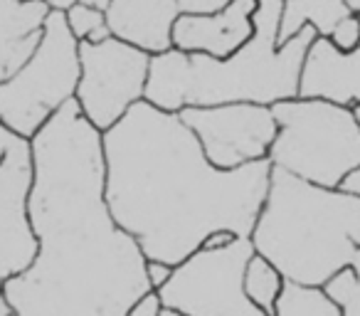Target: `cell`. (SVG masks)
Wrapping results in <instances>:
<instances>
[{
    "label": "cell",
    "instance_id": "7c38bea8",
    "mask_svg": "<svg viewBox=\"0 0 360 316\" xmlns=\"http://www.w3.org/2000/svg\"><path fill=\"white\" fill-rule=\"evenodd\" d=\"M299 96L345 109L360 106V45L353 52H343L328 37H316L301 67Z\"/></svg>",
    "mask_w": 360,
    "mask_h": 316
},
{
    "label": "cell",
    "instance_id": "f546056e",
    "mask_svg": "<svg viewBox=\"0 0 360 316\" xmlns=\"http://www.w3.org/2000/svg\"><path fill=\"white\" fill-rule=\"evenodd\" d=\"M353 111H355V119H358V124H360V106H355Z\"/></svg>",
    "mask_w": 360,
    "mask_h": 316
},
{
    "label": "cell",
    "instance_id": "484cf974",
    "mask_svg": "<svg viewBox=\"0 0 360 316\" xmlns=\"http://www.w3.org/2000/svg\"><path fill=\"white\" fill-rule=\"evenodd\" d=\"M42 6H47L50 11H60V13H67L72 6H75L77 0H40Z\"/></svg>",
    "mask_w": 360,
    "mask_h": 316
},
{
    "label": "cell",
    "instance_id": "52a82bcc",
    "mask_svg": "<svg viewBox=\"0 0 360 316\" xmlns=\"http://www.w3.org/2000/svg\"><path fill=\"white\" fill-rule=\"evenodd\" d=\"M255 252L250 237L222 250L200 247L173 267L168 284L158 289L160 301L188 316H266L245 294V270Z\"/></svg>",
    "mask_w": 360,
    "mask_h": 316
},
{
    "label": "cell",
    "instance_id": "f1b7e54d",
    "mask_svg": "<svg viewBox=\"0 0 360 316\" xmlns=\"http://www.w3.org/2000/svg\"><path fill=\"white\" fill-rule=\"evenodd\" d=\"M348 6L353 8V13H360V0H348Z\"/></svg>",
    "mask_w": 360,
    "mask_h": 316
},
{
    "label": "cell",
    "instance_id": "5b68a950",
    "mask_svg": "<svg viewBox=\"0 0 360 316\" xmlns=\"http://www.w3.org/2000/svg\"><path fill=\"white\" fill-rule=\"evenodd\" d=\"M276 139L269 163L301 181L340 188L360 168V124L353 109L323 99H284L271 106Z\"/></svg>",
    "mask_w": 360,
    "mask_h": 316
},
{
    "label": "cell",
    "instance_id": "7a4b0ae2",
    "mask_svg": "<svg viewBox=\"0 0 360 316\" xmlns=\"http://www.w3.org/2000/svg\"><path fill=\"white\" fill-rule=\"evenodd\" d=\"M101 144L109 210L146 260L175 267L215 230L252 235L269 193V158L220 171L178 114L146 99L104 131Z\"/></svg>",
    "mask_w": 360,
    "mask_h": 316
},
{
    "label": "cell",
    "instance_id": "603a6c76",
    "mask_svg": "<svg viewBox=\"0 0 360 316\" xmlns=\"http://www.w3.org/2000/svg\"><path fill=\"white\" fill-rule=\"evenodd\" d=\"M232 0H178L180 13H217Z\"/></svg>",
    "mask_w": 360,
    "mask_h": 316
},
{
    "label": "cell",
    "instance_id": "3957f363",
    "mask_svg": "<svg viewBox=\"0 0 360 316\" xmlns=\"http://www.w3.org/2000/svg\"><path fill=\"white\" fill-rule=\"evenodd\" d=\"M284 0H259L255 13V35L232 57L186 55L168 50L150 60L146 101L160 111L188 106L250 104L274 106L299 96L301 67L319 32L306 25L299 35L279 45V23Z\"/></svg>",
    "mask_w": 360,
    "mask_h": 316
},
{
    "label": "cell",
    "instance_id": "6da1fadb",
    "mask_svg": "<svg viewBox=\"0 0 360 316\" xmlns=\"http://www.w3.org/2000/svg\"><path fill=\"white\" fill-rule=\"evenodd\" d=\"M37 257L6 282L15 316H126L150 291L141 245L106 203L101 131L75 99L32 136Z\"/></svg>",
    "mask_w": 360,
    "mask_h": 316
},
{
    "label": "cell",
    "instance_id": "4fadbf2b",
    "mask_svg": "<svg viewBox=\"0 0 360 316\" xmlns=\"http://www.w3.org/2000/svg\"><path fill=\"white\" fill-rule=\"evenodd\" d=\"M178 18V0H111L106 25L116 40L155 57L173 50V27Z\"/></svg>",
    "mask_w": 360,
    "mask_h": 316
},
{
    "label": "cell",
    "instance_id": "44dd1931",
    "mask_svg": "<svg viewBox=\"0 0 360 316\" xmlns=\"http://www.w3.org/2000/svg\"><path fill=\"white\" fill-rule=\"evenodd\" d=\"M160 311H163L160 294L155 289H150L148 294H143L139 301L131 304V309L126 311V316H160Z\"/></svg>",
    "mask_w": 360,
    "mask_h": 316
},
{
    "label": "cell",
    "instance_id": "5bb4252c",
    "mask_svg": "<svg viewBox=\"0 0 360 316\" xmlns=\"http://www.w3.org/2000/svg\"><path fill=\"white\" fill-rule=\"evenodd\" d=\"M50 8L40 0H0V84L11 80L42 40Z\"/></svg>",
    "mask_w": 360,
    "mask_h": 316
},
{
    "label": "cell",
    "instance_id": "30bf717a",
    "mask_svg": "<svg viewBox=\"0 0 360 316\" xmlns=\"http://www.w3.org/2000/svg\"><path fill=\"white\" fill-rule=\"evenodd\" d=\"M35 183L32 141L0 124V279L30 270L37 237L30 222V193Z\"/></svg>",
    "mask_w": 360,
    "mask_h": 316
},
{
    "label": "cell",
    "instance_id": "277c9868",
    "mask_svg": "<svg viewBox=\"0 0 360 316\" xmlns=\"http://www.w3.org/2000/svg\"><path fill=\"white\" fill-rule=\"evenodd\" d=\"M250 240L284 279L323 286L360 252V196L271 166L269 193Z\"/></svg>",
    "mask_w": 360,
    "mask_h": 316
},
{
    "label": "cell",
    "instance_id": "9c48e42d",
    "mask_svg": "<svg viewBox=\"0 0 360 316\" xmlns=\"http://www.w3.org/2000/svg\"><path fill=\"white\" fill-rule=\"evenodd\" d=\"M178 116L195 134L207 161L220 171L266 161L279 131L271 106L250 101L188 106Z\"/></svg>",
    "mask_w": 360,
    "mask_h": 316
},
{
    "label": "cell",
    "instance_id": "cb8c5ba5",
    "mask_svg": "<svg viewBox=\"0 0 360 316\" xmlns=\"http://www.w3.org/2000/svg\"><path fill=\"white\" fill-rule=\"evenodd\" d=\"M235 240H237L235 232H230V230H215L212 235H207V240L202 242V247H205V250H222V247L232 245Z\"/></svg>",
    "mask_w": 360,
    "mask_h": 316
},
{
    "label": "cell",
    "instance_id": "4316f807",
    "mask_svg": "<svg viewBox=\"0 0 360 316\" xmlns=\"http://www.w3.org/2000/svg\"><path fill=\"white\" fill-rule=\"evenodd\" d=\"M77 3H82V6H86V8H94V11H99V13H106L111 0H77Z\"/></svg>",
    "mask_w": 360,
    "mask_h": 316
},
{
    "label": "cell",
    "instance_id": "4dcf8cb0",
    "mask_svg": "<svg viewBox=\"0 0 360 316\" xmlns=\"http://www.w3.org/2000/svg\"><path fill=\"white\" fill-rule=\"evenodd\" d=\"M22 3H27V0H22Z\"/></svg>",
    "mask_w": 360,
    "mask_h": 316
},
{
    "label": "cell",
    "instance_id": "2e32d148",
    "mask_svg": "<svg viewBox=\"0 0 360 316\" xmlns=\"http://www.w3.org/2000/svg\"><path fill=\"white\" fill-rule=\"evenodd\" d=\"M284 274L271 265L266 257L252 255L245 270V294L257 309H262L266 316H274L276 301H279L281 291H284Z\"/></svg>",
    "mask_w": 360,
    "mask_h": 316
},
{
    "label": "cell",
    "instance_id": "e0dca14e",
    "mask_svg": "<svg viewBox=\"0 0 360 316\" xmlns=\"http://www.w3.org/2000/svg\"><path fill=\"white\" fill-rule=\"evenodd\" d=\"M274 316H343V309L326 294L323 286H309L286 279Z\"/></svg>",
    "mask_w": 360,
    "mask_h": 316
},
{
    "label": "cell",
    "instance_id": "d6986e66",
    "mask_svg": "<svg viewBox=\"0 0 360 316\" xmlns=\"http://www.w3.org/2000/svg\"><path fill=\"white\" fill-rule=\"evenodd\" d=\"M65 18H67V27H70V32L75 35L77 42H104L109 37H114L109 25H106V13H99L94 8L75 3L65 13Z\"/></svg>",
    "mask_w": 360,
    "mask_h": 316
},
{
    "label": "cell",
    "instance_id": "1f68e13d",
    "mask_svg": "<svg viewBox=\"0 0 360 316\" xmlns=\"http://www.w3.org/2000/svg\"><path fill=\"white\" fill-rule=\"evenodd\" d=\"M358 15H360V13H358Z\"/></svg>",
    "mask_w": 360,
    "mask_h": 316
},
{
    "label": "cell",
    "instance_id": "7402d4cb",
    "mask_svg": "<svg viewBox=\"0 0 360 316\" xmlns=\"http://www.w3.org/2000/svg\"><path fill=\"white\" fill-rule=\"evenodd\" d=\"M146 277H148L150 289H163L168 284V279L173 277V265H165V262L158 260H148L146 262Z\"/></svg>",
    "mask_w": 360,
    "mask_h": 316
},
{
    "label": "cell",
    "instance_id": "ac0fdd59",
    "mask_svg": "<svg viewBox=\"0 0 360 316\" xmlns=\"http://www.w3.org/2000/svg\"><path fill=\"white\" fill-rule=\"evenodd\" d=\"M340 188L360 196V168L355 173H350ZM323 291L343 309V316H360V252L353 265L340 270L338 274L326 282Z\"/></svg>",
    "mask_w": 360,
    "mask_h": 316
},
{
    "label": "cell",
    "instance_id": "8992f818",
    "mask_svg": "<svg viewBox=\"0 0 360 316\" xmlns=\"http://www.w3.org/2000/svg\"><path fill=\"white\" fill-rule=\"evenodd\" d=\"M79 84V42L67 27L60 11H50L42 40L30 60L0 84V124L32 139L67 101Z\"/></svg>",
    "mask_w": 360,
    "mask_h": 316
},
{
    "label": "cell",
    "instance_id": "d4e9b609",
    "mask_svg": "<svg viewBox=\"0 0 360 316\" xmlns=\"http://www.w3.org/2000/svg\"><path fill=\"white\" fill-rule=\"evenodd\" d=\"M0 316H15V311H13L11 301H8L6 282H3V279H0Z\"/></svg>",
    "mask_w": 360,
    "mask_h": 316
},
{
    "label": "cell",
    "instance_id": "ffe728a7",
    "mask_svg": "<svg viewBox=\"0 0 360 316\" xmlns=\"http://www.w3.org/2000/svg\"><path fill=\"white\" fill-rule=\"evenodd\" d=\"M328 40L333 42L338 50L353 52L355 47L360 45V15L358 13H353V15H348L345 20H340L338 25H335V30L330 32Z\"/></svg>",
    "mask_w": 360,
    "mask_h": 316
},
{
    "label": "cell",
    "instance_id": "8fae6325",
    "mask_svg": "<svg viewBox=\"0 0 360 316\" xmlns=\"http://www.w3.org/2000/svg\"><path fill=\"white\" fill-rule=\"evenodd\" d=\"M259 0H232L217 13H180L173 27V50L225 60L255 35Z\"/></svg>",
    "mask_w": 360,
    "mask_h": 316
},
{
    "label": "cell",
    "instance_id": "9a60e30c",
    "mask_svg": "<svg viewBox=\"0 0 360 316\" xmlns=\"http://www.w3.org/2000/svg\"><path fill=\"white\" fill-rule=\"evenodd\" d=\"M353 15L348 0H284L279 23V45L311 25L319 37H330L340 20Z\"/></svg>",
    "mask_w": 360,
    "mask_h": 316
},
{
    "label": "cell",
    "instance_id": "83f0119b",
    "mask_svg": "<svg viewBox=\"0 0 360 316\" xmlns=\"http://www.w3.org/2000/svg\"><path fill=\"white\" fill-rule=\"evenodd\" d=\"M160 316H188V314H183V311H175V309H168V306H163Z\"/></svg>",
    "mask_w": 360,
    "mask_h": 316
},
{
    "label": "cell",
    "instance_id": "ba28073f",
    "mask_svg": "<svg viewBox=\"0 0 360 316\" xmlns=\"http://www.w3.org/2000/svg\"><path fill=\"white\" fill-rule=\"evenodd\" d=\"M150 60L153 57L148 52L116 37L79 42V84L75 101L96 131H109L146 99Z\"/></svg>",
    "mask_w": 360,
    "mask_h": 316
}]
</instances>
